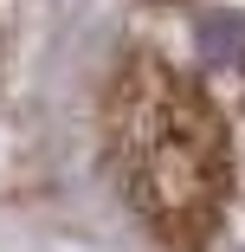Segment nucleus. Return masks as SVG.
Listing matches in <instances>:
<instances>
[{"label": "nucleus", "mask_w": 245, "mask_h": 252, "mask_svg": "<svg viewBox=\"0 0 245 252\" xmlns=\"http://www.w3.org/2000/svg\"><path fill=\"white\" fill-rule=\"evenodd\" d=\"M200 45H207V59L219 65H245V13H219L200 26Z\"/></svg>", "instance_id": "f257e3e1"}]
</instances>
